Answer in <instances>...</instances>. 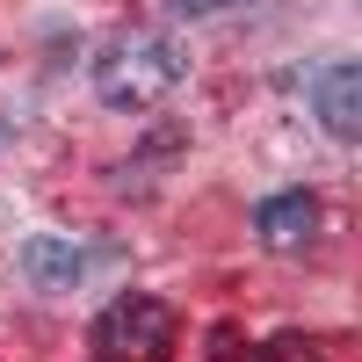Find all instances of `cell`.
<instances>
[{
  "label": "cell",
  "mask_w": 362,
  "mask_h": 362,
  "mask_svg": "<svg viewBox=\"0 0 362 362\" xmlns=\"http://www.w3.org/2000/svg\"><path fill=\"white\" fill-rule=\"evenodd\" d=\"M312 102H319V124L334 131L341 145L362 138V66H355V58H334V66L319 73V95Z\"/></svg>",
  "instance_id": "cell-5"
},
{
  "label": "cell",
  "mask_w": 362,
  "mask_h": 362,
  "mask_svg": "<svg viewBox=\"0 0 362 362\" xmlns=\"http://www.w3.org/2000/svg\"><path fill=\"white\" fill-rule=\"evenodd\" d=\"M87 268H95V254H87L80 239H58V232H37V239L15 247V276L29 290H44V297H73L87 283Z\"/></svg>",
  "instance_id": "cell-3"
},
{
  "label": "cell",
  "mask_w": 362,
  "mask_h": 362,
  "mask_svg": "<svg viewBox=\"0 0 362 362\" xmlns=\"http://www.w3.org/2000/svg\"><path fill=\"white\" fill-rule=\"evenodd\" d=\"M319 218H326V210H319L312 189H276V196H261V210H254V239L276 247V254H297L319 232Z\"/></svg>",
  "instance_id": "cell-4"
},
{
  "label": "cell",
  "mask_w": 362,
  "mask_h": 362,
  "mask_svg": "<svg viewBox=\"0 0 362 362\" xmlns=\"http://www.w3.org/2000/svg\"><path fill=\"white\" fill-rule=\"evenodd\" d=\"M247 362H326V355H319L305 334H268V341H261Z\"/></svg>",
  "instance_id": "cell-6"
},
{
  "label": "cell",
  "mask_w": 362,
  "mask_h": 362,
  "mask_svg": "<svg viewBox=\"0 0 362 362\" xmlns=\"http://www.w3.org/2000/svg\"><path fill=\"white\" fill-rule=\"evenodd\" d=\"M174 312L160 305V297H145V290H124L116 305L95 319V355L102 362H167L174 355Z\"/></svg>",
  "instance_id": "cell-2"
},
{
  "label": "cell",
  "mask_w": 362,
  "mask_h": 362,
  "mask_svg": "<svg viewBox=\"0 0 362 362\" xmlns=\"http://www.w3.org/2000/svg\"><path fill=\"white\" fill-rule=\"evenodd\" d=\"M174 8H189V15H210V8H225V0H174Z\"/></svg>",
  "instance_id": "cell-7"
},
{
  "label": "cell",
  "mask_w": 362,
  "mask_h": 362,
  "mask_svg": "<svg viewBox=\"0 0 362 362\" xmlns=\"http://www.w3.org/2000/svg\"><path fill=\"white\" fill-rule=\"evenodd\" d=\"M181 73H189V58H181L167 37H124V44H109L95 58V95H102V109L138 116V109L167 102Z\"/></svg>",
  "instance_id": "cell-1"
}]
</instances>
